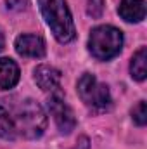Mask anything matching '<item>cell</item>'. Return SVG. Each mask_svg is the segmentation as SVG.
Listing matches in <instances>:
<instances>
[{
    "label": "cell",
    "mask_w": 147,
    "mask_h": 149,
    "mask_svg": "<svg viewBox=\"0 0 147 149\" xmlns=\"http://www.w3.org/2000/svg\"><path fill=\"white\" fill-rule=\"evenodd\" d=\"M49 109H50V114L54 116V121L57 123V127L62 134H69L74 128V125H76L74 114L59 94H54L49 99Z\"/></svg>",
    "instance_id": "cell-5"
},
{
    "label": "cell",
    "mask_w": 147,
    "mask_h": 149,
    "mask_svg": "<svg viewBox=\"0 0 147 149\" xmlns=\"http://www.w3.org/2000/svg\"><path fill=\"white\" fill-rule=\"evenodd\" d=\"M130 71H132V76L139 81L146 80L147 76V49L146 47H140L133 57H132V63H130Z\"/></svg>",
    "instance_id": "cell-10"
},
{
    "label": "cell",
    "mask_w": 147,
    "mask_h": 149,
    "mask_svg": "<svg viewBox=\"0 0 147 149\" xmlns=\"http://www.w3.org/2000/svg\"><path fill=\"white\" fill-rule=\"evenodd\" d=\"M35 81L45 92H57L61 87V71L52 66H38L35 70Z\"/></svg>",
    "instance_id": "cell-7"
},
{
    "label": "cell",
    "mask_w": 147,
    "mask_h": 149,
    "mask_svg": "<svg viewBox=\"0 0 147 149\" xmlns=\"http://www.w3.org/2000/svg\"><path fill=\"white\" fill-rule=\"evenodd\" d=\"M133 121L137 123V125H140V127H144L147 123V108H146V102L144 101H140L135 108H133Z\"/></svg>",
    "instance_id": "cell-12"
},
{
    "label": "cell",
    "mask_w": 147,
    "mask_h": 149,
    "mask_svg": "<svg viewBox=\"0 0 147 149\" xmlns=\"http://www.w3.org/2000/svg\"><path fill=\"white\" fill-rule=\"evenodd\" d=\"M7 109L10 113V118L14 121L17 135H23L26 139H37L43 134L47 118H45L43 109L35 101L24 99L19 102H12V104H9Z\"/></svg>",
    "instance_id": "cell-1"
},
{
    "label": "cell",
    "mask_w": 147,
    "mask_h": 149,
    "mask_svg": "<svg viewBox=\"0 0 147 149\" xmlns=\"http://www.w3.org/2000/svg\"><path fill=\"white\" fill-rule=\"evenodd\" d=\"M118 12L128 23H140L146 17V0H121Z\"/></svg>",
    "instance_id": "cell-8"
},
{
    "label": "cell",
    "mask_w": 147,
    "mask_h": 149,
    "mask_svg": "<svg viewBox=\"0 0 147 149\" xmlns=\"http://www.w3.org/2000/svg\"><path fill=\"white\" fill-rule=\"evenodd\" d=\"M3 45H5V40H3V33L0 31V52L3 50Z\"/></svg>",
    "instance_id": "cell-13"
},
{
    "label": "cell",
    "mask_w": 147,
    "mask_h": 149,
    "mask_svg": "<svg viewBox=\"0 0 147 149\" xmlns=\"http://www.w3.org/2000/svg\"><path fill=\"white\" fill-rule=\"evenodd\" d=\"M0 137L7 139V141H12V139L17 137V132H16L14 121L10 118V113L7 109V106H3V104H0Z\"/></svg>",
    "instance_id": "cell-11"
},
{
    "label": "cell",
    "mask_w": 147,
    "mask_h": 149,
    "mask_svg": "<svg viewBox=\"0 0 147 149\" xmlns=\"http://www.w3.org/2000/svg\"><path fill=\"white\" fill-rule=\"evenodd\" d=\"M78 94H80L81 101L90 108L102 109V108L109 106L111 102L109 88L90 73H85L78 80Z\"/></svg>",
    "instance_id": "cell-4"
},
{
    "label": "cell",
    "mask_w": 147,
    "mask_h": 149,
    "mask_svg": "<svg viewBox=\"0 0 147 149\" xmlns=\"http://www.w3.org/2000/svg\"><path fill=\"white\" fill-rule=\"evenodd\" d=\"M16 50L24 57H43L45 42L37 35H19L16 38Z\"/></svg>",
    "instance_id": "cell-6"
},
{
    "label": "cell",
    "mask_w": 147,
    "mask_h": 149,
    "mask_svg": "<svg viewBox=\"0 0 147 149\" xmlns=\"http://www.w3.org/2000/svg\"><path fill=\"white\" fill-rule=\"evenodd\" d=\"M123 47V33L109 24H102L92 30L88 38V49L94 57L101 61H107L118 56Z\"/></svg>",
    "instance_id": "cell-3"
},
{
    "label": "cell",
    "mask_w": 147,
    "mask_h": 149,
    "mask_svg": "<svg viewBox=\"0 0 147 149\" xmlns=\"http://www.w3.org/2000/svg\"><path fill=\"white\" fill-rule=\"evenodd\" d=\"M19 81V68L12 59H0V88H12Z\"/></svg>",
    "instance_id": "cell-9"
},
{
    "label": "cell",
    "mask_w": 147,
    "mask_h": 149,
    "mask_svg": "<svg viewBox=\"0 0 147 149\" xmlns=\"http://www.w3.org/2000/svg\"><path fill=\"white\" fill-rule=\"evenodd\" d=\"M38 5L54 37L61 43L71 42L74 38V23L66 0H38Z\"/></svg>",
    "instance_id": "cell-2"
}]
</instances>
